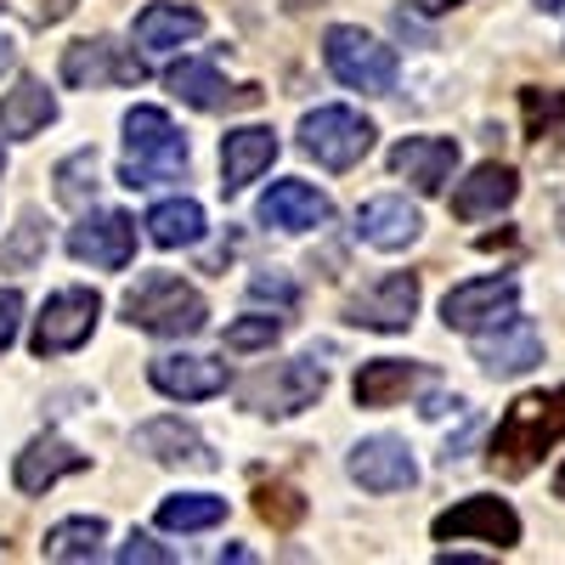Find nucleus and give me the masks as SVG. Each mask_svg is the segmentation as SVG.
Instances as JSON below:
<instances>
[{
    "label": "nucleus",
    "mask_w": 565,
    "mask_h": 565,
    "mask_svg": "<svg viewBox=\"0 0 565 565\" xmlns=\"http://www.w3.org/2000/svg\"><path fill=\"white\" fill-rule=\"evenodd\" d=\"M565 441V391H532L521 396L492 430V469L526 476V469Z\"/></svg>",
    "instance_id": "f257e3e1"
},
{
    "label": "nucleus",
    "mask_w": 565,
    "mask_h": 565,
    "mask_svg": "<svg viewBox=\"0 0 565 565\" xmlns=\"http://www.w3.org/2000/svg\"><path fill=\"white\" fill-rule=\"evenodd\" d=\"M125 322L141 328V334H159V340H193L210 328V306L175 271H141L125 295Z\"/></svg>",
    "instance_id": "f03ea898"
},
{
    "label": "nucleus",
    "mask_w": 565,
    "mask_h": 565,
    "mask_svg": "<svg viewBox=\"0 0 565 565\" xmlns=\"http://www.w3.org/2000/svg\"><path fill=\"white\" fill-rule=\"evenodd\" d=\"M186 170V136L170 125L164 108H130L125 114V164L119 181L130 193H148L159 181H175Z\"/></svg>",
    "instance_id": "7ed1b4c3"
},
{
    "label": "nucleus",
    "mask_w": 565,
    "mask_h": 565,
    "mask_svg": "<svg viewBox=\"0 0 565 565\" xmlns=\"http://www.w3.org/2000/svg\"><path fill=\"white\" fill-rule=\"evenodd\" d=\"M322 63L345 90H362V97H391L396 90V52L385 40H373L367 29L334 23L322 34Z\"/></svg>",
    "instance_id": "20e7f679"
},
{
    "label": "nucleus",
    "mask_w": 565,
    "mask_h": 565,
    "mask_svg": "<svg viewBox=\"0 0 565 565\" xmlns=\"http://www.w3.org/2000/svg\"><path fill=\"white\" fill-rule=\"evenodd\" d=\"M373 130L356 108H311L300 119V148L322 164V170H351L373 153Z\"/></svg>",
    "instance_id": "39448f33"
},
{
    "label": "nucleus",
    "mask_w": 565,
    "mask_h": 565,
    "mask_svg": "<svg viewBox=\"0 0 565 565\" xmlns=\"http://www.w3.org/2000/svg\"><path fill=\"white\" fill-rule=\"evenodd\" d=\"M328 391V373L317 356H295V362H277L266 373H255V380L244 385V402L266 418H295L306 407H317Z\"/></svg>",
    "instance_id": "423d86ee"
},
{
    "label": "nucleus",
    "mask_w": 565,
    "mask_h": 565,
    "mask_svg": "<svg viewBox=\"0 0 565 565\" xmlns=\"http://www.w3.org/2000/svg\"><path fill=\"white\" fill-rule=\"evenodd\" d=\"M97 317H103V300L97 289H57L52 300L40 306L34 317V356H63V351H79L90 334H97Z\"/></svg>",
    "instance_id": "0eeeda50"
},
{
    "label": "nucleus",
    "mask_w": 565,
    "mask_h": 565,
    "mask_svg": "<svg viewBox=\"0 0 565 565\" xmlns=\"http://www.w3.org/2000/svg\"><path fill=\"white\" fill-rule=\"evenodd\" d=\"M418 300H424L418 271H391V277L367 282L362 295L345 300V322L373 328V334H402V328L418 317Z\"/></svg>",
    "instance_id": "6e6552de"
},
{
    "label": "nucleus",
    "mask_w": 565,
    "mask_h": 565,
    "mask_svg": "<svg viewBox=\"0 0 565 565\" xmlns=\"http://www.w3.org/2000/svg\"><path fill=\"white\" fill-rule=\"evenodd\" d=\"M514 300H521V282H514L509 271L503 277H469V282H458V289H447L441 322L452 328V334H481V328H492L514 311Z\"/></svg>",
    "instance_id": "1a4fd4ad"
},
{
    "label": "nucleus",
    "mask_w": 565,
    "mask_h": 565,
    "mask_svg": "<svg viewBox=\"0 0 565 565\" xmlns=\"http://www.w3.org/2000/svg\"><path fill=\"white\" fill-rule=\"evenodd\" d=\"M68 255L79 266L125 271L136 260V221L125 210H90V215H79V226H68Z\"/></svg>",
    "instance_id": "9d476101"
},
{
    "label": "nucleus",
    "mask_w": 565,
    "mask_h": 565,
    "mask_svg": "<svg viewBox=\"0 0 565 565\" xmlns=\"http://www.w3.org/2000/svg\"><path fill=\"white\" fill-rule=\"evenodd\" d=\"M63 79L74 90H103V85H141L148 68H141V57L125 52L119 40L97 34V40H74L63 52Z\"/></svg>",
    "instance_id": "9b49d317"
},
{
    "label": "nucleus",
    "mask_w": 565,
    "mask_h": 565,
    "mask_svg": "<svg viewBox=\"0 0 565 565\" xmlns=\"http://www.w3.org/2000/svg\"><path fill=\"white\" fill-rule=\"evenodd\" d=\"M436 543H463V537H481L492 548H514L521 543V514H514L503 498H463L452 509L436 514Z\"/></svg>",
    "instance_id": "f8f14e48"
},
{
    "label": "nucleus",
    "mask_w": 565,
    "mask_h": 565,
    "mask_svg": "<svg viewBox=\"0 0 565 565\" xmlns=\"http://www.w3.org/2000/svg\"><path fill=\"white\" fill-rule=\"evenodd\" d=\"M476 362L492 373V380H514V373H532L543 362V334L532 328V317L509 311L503 322L481 328L476 334Z\"/></svg>",
    "instance_id": "ddd939ff"
},
{
    "label": "nucleus",
    "mask_w": 565,
    "mask_h": 565,
    "mask_svg": "<svg viewBox=\"0 0 565 565\" xmlns=\"http://www.w3.org/2000/svg\"><path fill=\"white\" fill-rule=\"evenodd\" d=\"M345 469H351V481H356L362 492H380V498L407 492V487L418 481V463H413L407 441H396V436H367V441H356Z\"/></svg>",
    "instance_id": "4468645a"
},
{
    "label": "nucleus",
    "mask_w": 565,
    "mask_h": 565,
    "mask_svg": "<svg viewBox=\"0 0 565 565\" xmlns=\"http://www.w3.org/2000/svg\"><path fill=\"white\" fill-rule=\"evenodd\" d=\"M148 380H153V391L159 396H170V402H210V396H221L226 391V362H215V356H153L148 362Z\"/></svg>",
    "instance_id": "2eb2a0df"
},
{
    "label": "nucleus",
    "mask_w": 565,
    "mask_h": 565,
    "mask_svg": "<svg viewBox=\"0 0 565 565\" xmlns=\"http://www.w3.org/2000/svg\"><path fill=\"white\" fill-rule=\"evenodd\" d=\"M136 447L148 452V458H159V463H170V469H199V476H210V469L221 463L215 447L193 430V424H181V418H153V424H141V430H136Z\"/></svg>",
    "instance_id": "dca6fc26"
},
{
    "label": "nucleus",
    "mask_w": 565,
    "mask_h": 565,
    "mask_svg": "<svg viewBox=\"0 0 565 565\" xmlns=\"http://www.w3.org/2000/svg\"><path fill=\"white\" fill-rule=\"evenodd\" d=\"M260 221L277 232H317L334 221V204H328L311 181H271L260 193Z\"/></svg>",
    "instance_id": "f3484780"
},
{
    "label": "nucleus",
    "mask_w": 565,
    "mask_h": 565,
    "mask_svg": "<svg viewBox=\"0 0 565 565\" xmlns=\"http://www.w3.org/2000/svg\"><path fill=\"white\" fill-rule=\"evenodd\" d=\"M391 170L407 175L418 193H441L458 170V141L452 136H407L391 148Z\"/></svg>",
    "instance_id": "a211bd4d"
},
{
    "label": "nucleus",
    "mask_w": 565,
    "mask_h": 565,
    "mask_svg": "<svg viewBox=\"0 0 565 565\" xmlns=\"http://www.w3.org/2000/svg\"><path fill=\"white\" fill-rule=\"evenodd\" d=\"M85 463H90V458L74 452L63 436H34V441L18 452V463H12V481H18V492L40 498V492H52L63 476H79Z\"/></svg>",
    "instance_id": "6ab92c4d"
},
{
    "label": "nucleus",
    "mask_w": 565,
    "mask_h": 565,
    "mask_svg": "<svg viewBox=\"0 0 565 565\" xmlns=\"http://www.w3.org/2000/svg\"><path fill=\"white\" fill-rule=\"evenodd\" d=\"M277 159V136L266 125H238L221 136V186L226 193H244L249 181H260Z\"/></svg>",
    "instance_id": "aec40b11"
},
{
    "label": "nucleus",
    "mask_w": 565,
    "mask_h": 565,
    "mask_svg": "<svg viewBox=\"0 0 565 565\" xmlns=\"http://www.w3.org/2000/svg\"><path fill=\"white\" fill-rule=\"evenodd\" d=\"M418 232H424V215H418L407 199H396V193L367 199V204L356 210V238H362V244H373V249H385V255H396V249L418 244Z\"/></svg>",
    "instance_id": "412c9836"
},
{
    "label": "nucleus",
    "mask_w": 565,
    "mask_h": 565,
    "mask_svg": "<svg viewBox=\"0 0 565 565\" xmlns=\"http://www.w3.org/2000/svg\"><path fill=\"white\" fill-rule=\"evenodd\" d=\"M164 85L175 90L186 108H199V114H215V108H255V103H260V85H244L238 97H232L226 79L215 74V63H175V68L164 74Z\"/></svg>",
    "instance_id": "4be33fe9"
},
{
    "label": "nucleus",
    "mask_w": 565,
    "mask_h": 565,
    "mask_svg": "<svg viewBox=\"0 0 565 565\" xmlns=\"http://www.w3.org/2000/svg\"><path fill=\"white\" fill-rule=\"evenodd\" d=\"M204 34V12L181 7V0H153V7L136 12V45L141 52H175V45Z\"/></svg>",
    "instance_id": "5701e85b"
},
{
    "label": "nucleus",
    "mask_w": 565,
    "mask_h": 565,
    "mask_svg": "<svg viewBox=\"0 0 565 565\" xmlns=\"http://www.w3.org/2000/svg\"><path fill=\"white\" fill-rule=\"evenodd\" d=\"M514 193H521V175H514L509 164H481V170H469V181L452 186V215L458 221L498 215V210L514 204Z\"/></svg>",
    "instance_id": "b1692460"
},
{
    "label": "nucleus",
    "mask_w": 565,
    "mask_h": 565,
    "mask_svg": "<svg viewBox=\"0 0 565 565\" xmlns=\"http://www.w3.org/2000/svg\"><path fill=\"white\" fill-rule=\"evenodd\" d=\"M418 380H424L418 362L373 356V362H362V373H356V407H396V402H407V396L418 391Z\"/></svg>",
    "instance_id": "393cba45"
},
{
    "label": "nucleus",
    "mask_w": 565,
    "mask_h": 565,
    "mask_svg": "<svg viewBox=\"0 0 565 565\" xmlns=\"http://www.w3.org/2000/svg\"><path fill=\"white\" fill-rule=\"evenodd\" d=\"M52 119H57V97L40 79H18L7 97H0V136H12V141L40 136Z\"/></svg>",
    "instance_id": "a878e982"
},
{
    "label": "nucleus",
    "mask_w": 565,
    "mask_h": 565,
    "mask_svg": "<svg viewBox=\"0 0 565 565\" xmlns=\"http://www.w3.org/2000/svg\"><path fill=\"white\" fill-rule=\"evenodd\" d=\"M141 226H148V238L159 249H193L204 238V210L193 199H164V204L148 210V221H141Z\"/></svg>",
    "instance_id": "bb28decb"
},
{
    "label": "nucleus",
    "mask_w": 565,
    "mask_h": 565,
    "mask_svg": "<svg viewBox=\"0 0 565 565\" xmlns=\"http://www.w3.org/2000/svg\"><path fill=\"white\" fill-rule=\"evenodd\" d=\"M103 537L108 526L97 521V514H74V521H57L52 532H45V559H97L103 554Z\"/></svg>",
    "instance_id": "cd10ccee"
},
{
    "label": "nucleus",
    "mask_w": 565,
    "mask_h": 565,
    "mask_svg": "<svg viewBox=\"0 0 565 565\" xmlns=\"http://www.w3.org/2000/svg\"><path fill=\"white\" fill-rule=\"evenodd\" d=\"M221 521H226V498H210V492H181V498L159 503V526L164 532H210Z\"/></svg>",
    "instance_id": "c85d7f7f"
},
{
    "label": "nucleus",
    "mask_w": 565,
    "mask_h": 565,
    "mask_svg": "<svg viewBox=\"0 0 565 565\" xmlns=\"http://www.w3.org/2000/svg\"><path fill=\"white\" fill-rule=\"evenodd\" d=\"M45 260V215L40 210H23L12 238L0 244V271H34Z\"/></svg>",
    "instance_id": "c756f323"
},
{
    "label": "nucleus",
    "mask_w": 565,
    "mask_h": 565,
    "mask_svg": "<svg viewBox=\"0 0 565 565\" xmlns=\"http://www.w3.org/2000/svg\"><path fill=\"white\" fill-rule=\"evenodd\" d=\"M90 199H97V148H79L57 164V204L85 210Z\"/></svg>",
    "instance_id": "7c9ffc66"
},
{
    "label": "nucleus",
    "mask_w": 565,
    "mask_h": 565,
    "mask_svg": "<svg viewBox=\"0 0 565 565\" xmlns=\"http://www.w3.org/2000/svg\"><path fill=\"white\" fill-rule=\"evenodd\" d=\"M521 114H526V136H554L559 125H565V90H554V85H526L521 90Z\"/></svg>",
    "instance_id": "2f4dec72"
},
{
    "label": "nucleus",
    "mask_w": 565,
    "mask_h": 565,
    "mask_svg": "<svg viewBox=\"0 0 565 565\" xmlns=\"http://www.w3.org/2000/svg\"><path fill=\"white\" fill-rule=\"evenodd\" d=\"M282 322L277 311H255V317H238V322H226V351H271L282 340Z\"/></svg>",
    "instance_id": "473e14b6"
},
{
    "label": "nucleus",
    "mask_w": 565,
    "mask_h": 565,
    "mask_svg": "<svg viewBox=\"0 0 565 565\" xmlns=\"http://www.w3.org/2000/svg\"><path fill=\"white\" fill-rule=\"evenodd\" d=\"M255 509H260V521L277 526V532H295L306 521V498L295 487H260L255 492Z\"/></svg>",
    "instance_id": "72a5a7b5"
},
{
    "label": "nucleus",
    "mask_w": 565,
    "mask_h": 565,
    "mask_svg": "<svg viewBox=\"0 0 565 565\" xmlns=\"http://www.w3.org/2000/svg\"><path fill=\"white\" fill-rule=\"evenodd\" d=\"M7 12H23L34 29H45V23H63L68 12H74V0H0Z\"/></svg>",
    "instance_id": "f704fd0d"
},
{
    "label": "nucleus",
    "mask_w": 565,
    "mask_h": 565,
    "mask_svg": "<svg viewBox=\"0 0 565 565\" xmlns=\"http://www.w3.org/2000/svg\"><path fill=\"white\" fill-rule=\"evenodd\" d=\"M18 328H23V295L18 289H0V356L12 351Z\"/></svg>",
    "instance_id": "c9c22d12"
},
{
    "label": "nucleus",
    "mask_w": 565,
    "mask_h": 565,
    "mask_svg": "<svg viewBox=\"0 0 565 565\" xmlns=\"http://www.w3.org/2000/svg\"><path fill=\"white\" fill-rule=\"evenodd\" d=\"M119 559H125V565H136V559H141V565H170L175 554H170V548H159L153 537H141V532H130V543L119 548Z\"/></svg>",
    "instance_id": "e433bc0d"
},
{
    "label": "nucleus",
    "mask_w": 565,
    "mask_h": 565,
    "mask_svg": "<svg viewBox=\"0 0 565 565\" xmlns=\"http://www.w3.org/2000/svg\"><path fill=\"white\" fill-rule=\"evenodd\" d=\"M249 295H255V300H277V306H289V300H295V282L282 277V271H260V277H249Z\"/></svg>",
    "instance_id": "4c0bfd02"
},
{
    "label": "nucleus",
    "mask_w": 565,
    "mask_h": 565,
    "mask_svg": "<svg viewBox=\"0 0 565 565\" xmlns=\"http://www.w3.org/2000/svg\"><path fill=\"white\" fill-rule=\"evenodd\" d=\"M12 57H18V52H12V40H7V29H0V74L12 68Z\"/></svg>",
    "instance_id": "58836bf2"
},
{
    "label": "nucleus",
    "mask_w": 565,
    "mask_h": 565,
    "mask_svg": "<svg viewBox=\"0 0 565 565\" xmlns=\"http://www.w3.org/2000/svg\"><path fill=\"white\" fill-rule=\"evenodd\" d=\"M424 7H430V12H447V7H463V0H424Z\"/></svg>",
    "instance_id": "ea45409f"
},
{
    "label": "nucleus",
    "mask_w": 565,
    "mask_h": 565,
    "mask_svg": "<svg viewBox=\"0 0 565 565\" xmlns=\"http://www.w3.org/2000/svg\"><path fill=\"white\" fill-rule=\"evenodd\" d=\"M554 492H559V498H565V463H559V476H554Z\"/></svg>",
    "instance_id": "a19ab883"
},
{
    "label": "nucleus",
    "mask_w": 565,
    "mask_h": 565,
    "mask_svg": "<svg viewBox=\"0 0 565 565\" xmlns=\"http://www.w3.org/2000/svg\"><path fill=\"white\" fill-rule=\"evenodd\" d=\"M537 7H543V12H559V7H565V0H537Z\"/></svg>",
    "instance_id": "79ce46f5"
},
{
    "label": "nucleus",
    "mask_w": 565,
    "mask_h": 565,
    "mask_svg": "<svg viewBox=\"0 0 565 565\" xmlns=\"http://www.w3.org/2000/svg\"><path fill=\"white\" fill-rule=\"evenodd\" d=\"M0 175H7V153H0Z\"/></svg>",
    "instance_id": "37998d69"
}]
</instances>
